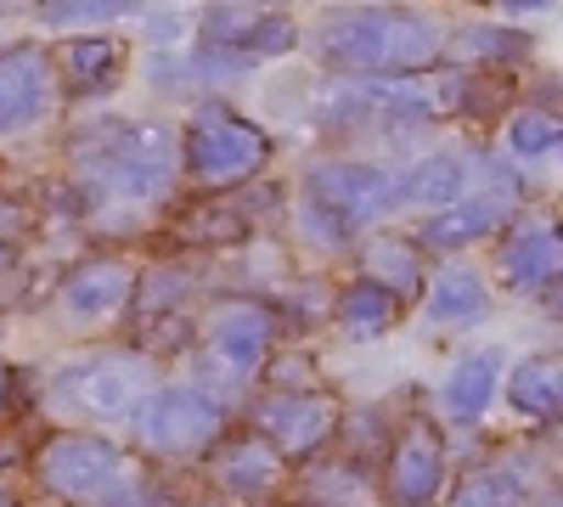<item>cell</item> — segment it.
Returning a JSON list of instances; mask_svg holds the SVG:
<instances>
[{"mask_svg": "<svg viewBox=\"0 0 563 507\" xmlns=\"http://www.w3.org/2000/svg\"><path fill=\"white\" fill-rule=\"evenodd\" d=\"M321 52L339 68L361 74V79H411V68L440 57V34L411 18V12H389V7H361V12H339L321 29Z\"/></svg>", "mask_w": 563, "mask_h": 507, "instance_id": "obj_1", "label": "cell"}, {"mask_svg": "<svg viewBox=\"0 0 563 507\" xmlns=\"http://www.w3.org/2000/svg\"><path fill=\"white\" fill-rule=\"evenodd\" d=\"M74 164L124 203H153L175 180V142L158 124H97L74 142Z\"/></svg>", "mask_w": 563, "mask_h": 507, "instance_id": "obj_2", "label": "cell"}, {"mask_svg": "<svg viewBox=\"0 0 563 507\" xmlns=\"http://www.w3.org/2000/svg\"><path fill=\"white\" fill-rule=\"evenodd\" d=\"M186 169H192L203 187H238V180L260 175L265 158H271V142L243 124L238 113H225V108H203L192 119V130H186Z\"/></svg>", "mask_w": 563, "mask_h": 507, "instance_id": "obj_3", "label": "cell"}, {"mask_svg": "<svg viewBox=\"0 0 563 507\" xmlns=\"http://www.w3.org/2000/svg\"><path fill=\"white\" fill-rule=\"evenodd\" d=\"M316 113L327 124H422L434 113V97L417 79H361L339 74L321 85Z\"/></svg>", "mask_w": 563, "mask_h": 507, "instance_id": "obj_4", "label": "cell"}, {"mask_svg": "<svg viewBox=\"0 0 563 507\" xmlns=\"http://www.w3.org/2000/svg\"><path fill=\"white\" fill-rule=\"evenodd\" d=\"M34 474L45 480V491H57L68 502H102L124 480V456H119V445H108L97 434H57L40 445Z\"/></svg>", "mask_w": 563, "mask_h": 507, "instance_id": "obj_5", "label": "cell"}, {"mask_svg": "<svg viewBox=\"0 0 563 507\" xmlns=\"http://www.w3.org/2000/svg\"><path fill=\"white\" fill-rule=\"evenodd\" d=\"M305 192H310V209L327 214L350 238L355 225L395 209V175L378 169V164H316L310 180H305Z\"/></svg>", "mask_w": 563, "mask_h": 507, "instance_id": "obj_6", "label": "cell"}, {"mask_svg": "<svg viewBox=\"0 0 563 507\" xmlns=\"http://www.w3.org/2000/svg\"><path fill=\"white\" fill-rule=\"evenodd\" d=\"M220 429H225L220 406L198 389H153V400L141 406V440L164 456H192L214 445Z\"/></svg>", "mask_w": 563, "mask_h": 507, "instance_id": "obj_7", "label": "cell"}, {"mask_svg": "<svg viewBox=\"0 0 563 507\" xmlns=\"http://www.w3.org/2000/svg\"><path fill=\"white\" fill-rule=\"evenodd\" d=\"M254 429L276 456H310L333 440L339 429V400L316 395V389H294V395H271L254 411Z\"/></svg>", "mask_w": 563, "mask_h": 507, "instance_id": "obj_8", "label": "cell"}, {"mask_svg": "<svg viewBox=\"0 0 563 507\" xmlns=\"http://www.w3.org/2000/svg\"><path fill=\"white\" fill-rule=\"evenodd\" d=\"M63 400L90 411V418H124V411L153 389V366L141 355H108V361H85L74 373L57 378Z\"/></svg>", "mask_w": 563, "mask_h": 507, "instance_id": "obj_9", "label": "cell"}, {"mask_svg": "<svg viewBox=\"0 0 563 507\" xmlns=\"http://www.w3.org/2000/svg\"><path fill=\"white\" fill-rule=\"evenodd\" d=\"M52 108V63L34 45L0 52V130H23Z\"/></svg>", "mask_w": 563, "mask_h": 507, "instance_id": "obj_10", "label": "cell"}, {"mask_svg": "<svg viewBox=\"0 0 563 507\" xmlns=\"http://www.w3.org/2000/svg\"><path fill=\"white\" fill-rule=\"evenodd\" d=\"M203 34H209V45L249 52V57H271V52H288L294 45V23L276 12H260V7H209Z\"/></svg>", "mask_w": 563, "mask_h": 507, "instance_id": "obj_11", "label": "cell"}, {"mask_svg": "<svg viewBox=\"0 0 563 507\" xmlns=\"http://www.w3.org/2000/svg\"><path fill=\"white\" fill-rule=\"evenodd\" d=\"M130 294H135V271L124 260H85L63 283V310L79 321H102V316L124 310Z\"/></svg>", "mask_w": 563, "mask_h": 507, "instance_id": "obj_12", "label": "cell"}, {"mask_svg": "<svg viewBox=\"0 0 563 507\" xmlns=\"http://www.w3.org/2000/svg\"><path fill=\"white\" fill-rule=\"evenodd\" d=\"M440 480H445V451H440V440L422 429V423H411V429L395 440V451H389V496H395L400 507H422V502L440 491Z\"/></svg>", "mask_w": 563, "mask_h": 507, "instance_id": "obj_13", "label": "cell"}, {"mask_svg": "<svg viewBox=\"0 0 563 507\" xmlns=\"http://www.w3.org/2000/svg\"><path fill=\"white\" fill-rule=\"evenodd\" d=\"M501 276L512 294H547L558 276V225L552 220H525L519 232L501 243Z\"/></svg>", "mask_w": 563, "mask_h": 507, "instance_id": "obj_14", "label": "cell"}, {"mask_svg": "<svg viewBox=\"0 0 563 507\" xmlns=\"http://www.w3.org/2000/svg\"><path fill=\"white\" fill-rule=\"evenodd\" d=\"M271 339H276V321L260 305H225L209 321V350L220 361H231V366H243V373L271 355Z\"/></svg>", "mask_w": 563, "mask_h": 507, "instance_id": "obj_15", "label": "cell"}, {"mask_svg": "<svg viewBox=\"0 0 563 507\" xmlns=\"http://www.w3.org/2000/svg\"><path fill=\"white\" fill-rule=\"evenodd\" d=\"M501 220H507V203H501V198H462V203L440 209L429 225H422V243L440 249V254H445V249H467V243L490 238Z\"/></svg>", "mask_w": 563, "mask_h": 507, "instance_id": "obj_16", "label": "cell"}, {"mask_svg": "<svg viewBox=\"0 0 563 507\" xmlns=\"http://www.w3.org/2000/svg\"><path fill=\"white\" fill-rule=\"evenodd\" d=\"M496 384H501V361L485 350V355H467V361H456V366H451V378L440 384V400H445L451 418L474 423V418H485V411H490Z\"/></svg>", "mask_w": 563, "mask_h": 507, "instance_id": "obj_17", "label": "cell"}, {"mask_svg": "<svg viewBox=\"0 0 563 507\" xmlns=\"http://www.w3.org/2000/svg\"><path fill=\"white\" fill-rule=\"evenodd\" d=\"M220 485L225 491H238V496H260L282 480V456L260 440V434H243V440H231L220 445V463H214Z\"/></svg>", "mask_w": 563, "mask_h": 507, "instance_id": "obj_18", "label": "cell"}, {"mask_svg": "<svg viewBox=\"0 0 563 507\" xmlns=\"http://www.w3.org/2000/svg\"><path fill=\"white\" fill-rule=\"evenodd\" d=\"M485 305H490L485 276L467 265H445L429 288V321H440V328H467V321L485 316Z\"/></svg>", "mask_w": 563, "mask_h": 507, "instance_id": "obj_19", "label": "cell"}, {"mask_svg": "<svg viewBox=\"0 0 563 507\" xmlns=\"http://www.w3.org/2000/svg\"><path fill=\"white\" fill-rule=\"evenodd\" d=\"M462 180H467V164L456 153H440V158H422L411 164L400 180H395V203H422V209H451L462 198Z\"/></svg>", "mask_w": 563, "mask_h": 507, "instance_id": "obj_20", "label": "cell"}, {"mask_svg": "<svg viewBox=\"0 0 563 507\" xmlns=\"http://www.w3.org/2000/svg\"><path fill=\"white\" fill-rule=\"evenodd\" d=\"M63 68H68V85L79 90V97H97V90H108L124 74V52H119V40L85 34L63 52Z\"/></svg>", "mask_w": 563, "mask_h": 507, "instance_id": "obj_21", "label": "cell"}, {"mask_svg": "<svg viewBox=\"0 0 563 507\" xmlns=\"http://www.w3.org/2000/svg\"><path fill=\"white\" fill-rule=\"evenodd\" d=\"M507 389H512V406H519L525 418H552V411H558V355L525 361Z\"/></svg>", "mask_w": 563, "mask_h": 507, "instance_id": "obj_22", "label": "cell"}, {"mask_svg": "<svg viewBox=\"0 0 563 507\" xmlns=\"http://www.w3.org/2000/svg\"><path fill=\"white\" fill-rule=\"evenodd\" d=\"M395 310H400V299H395L389 288H378V283H366V276L344 288V305H339V316H344L350 333H378V328H389Z\"/></svg>", "mask_w": 563, "mask_h": 507, "instance_id": "obj_23", "label": "cell"}, {"mask_svg": "<svg viewBox=\"0 0 563 507\" xmlns=\"http://www.w3.org/2000/svg\"><path fill=\"white\" fill-rule=\"evenodd\" d=\"M451 507H525V485L512 469H479L456 485Z\"/></svg>", "mask_w": 563, "mask_h": 507, "instance_id": "obj_24", "label": "cell"}, {"mask_svg": "<svg viewBox=\"0 0 563 507\" xmlns=\"http://www.w3.org/2000/svg\"><path fill=\"white\" fill-rule=\"evenodd\" d=\"M366 283L389 288L395 299L417 294V260H411V249H406V243H372V254H366Z\"/></svg>", "mask_w": 563, "mask_h": 507, "instance_id": "obj_25", "label": "cell"}, {"mask_svg": "<svg viewBox=\"0 0 563 507\" xmlns=\"http://www.w3.org/2000/svg\"><path fill=\"white\" fill-rule=\"evenodd\" d=\"M507 147L519 153V158H547L552 147H558V119L552 113H519L512 119V130H507Z\"/></svg>", "mask_w": 563, "mask_h": 507, "instance_id": "obj_26", "label": "cell"}, {"mask_svg": "<svg viewBox=\"0 0 563 507\" xmlns=\"http://www.w3.org/2000/svg\"><path fill=\"white\" fill-rule=\"evenodd\" d=\"M519 52H525V40H519V34H501V29H490V23H474V29L456 34V57L501 63V57H519Z\"/></svg>", "mask_w": 563, "mask_h": 507, "instance_id": "obj_27", "label": "cell"}, {"mask_svg": "<svg viewBox=\"0 0 563 507\" xmlns=\"http://www.w3.org/2000/svg\"><path fill=\"white\" fill-rule=\"evenodd\" d=\"M243 214H225V209H214V214H192V220H180V238H192V243H231V238H243Z\"/></svg>", "mask_w": 563, "mask_h": 507, "instance_id": "obj_28", "label": "cell"}, {"mask_svg": "<svg viewBox=\"0 0 563 507\" xmlns=\"http://www.w3.org/2000/svg\"><path fill=\"white\" fill-rule=\"evenodd\" d=\"M40 18H45V23H108V18H124V7H102V0H79V7H45Z\"/></svg>", "mask_w": 563, "mask_h": 507, "instance_id": "obj_29", "label": "cell"}, {"mask_svg": "<svg viewBox=\"0 0 563 507\" xmlns=\"http://www.w3.org/2000/svg\"><path fill=\"white\" fill-rule=\"evenodd\" d=\"M7 400H12V373L0 366V411H7Z\"/></svg>", "mask_w": 563, "mask_h": 507, "instance_id": "obj_30", "label": "cell"}, {"mask_svg": "<svg viewBox=\"0 0 563 507\" xmlns=\"http://www.w3.org/2000/svg\"><path fill=\"white\" fill-rule=\"evenodd\" d=\"M0 507H18V502H12V496H0Z\"/></svg>", "mask_w": 563, "mask_h": 507, "instance_id": "obj_31", "label": "cell"}, {"mask_svg": "<svg viewBox=\"0 0 563 507\" xmlns=\"http://www.w3.org/2000/svg\"><path fill=\"white\" fill-rule=\"evenodd\" d=\"M0 271H7V249H0Z\"/></svg>", "mask_w": 563, "mask_h": 507, "instance_id": "obj_32", "label": "cell"}]
</instances>
